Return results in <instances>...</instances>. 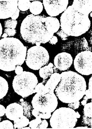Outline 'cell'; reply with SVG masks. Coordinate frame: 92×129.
<instances>
[{"label": "cell", "mask_w": 92, "mask_h": 129, "mask_svg": "<svg viewBox=\"0 0 92 129\" xmlns=\"http://www.w3.org/2000/svg\"><path fill=\"white\" fill-rule=\"evenodd\" d=\"M60 75V81L54 90L56 96L63 103L80 101L85 95L87 88L84 78L71 71L63 72Z\"/></svg>", "instance_id": "cell-1"}, {"label": "cell", "mask_w": 92, "mask_h": 129, "mask_svg": "<svg viewBox=\"0 0 92 129\" xmlns=\"http://www.w3.org/2000/svg\"><path fill=\"white\" fill-rule=\"evenodd\" d=\"M27 48L19 39L13 37L0 40V70L5 72L15 70L17 66L24 63Z\"/></svg>", "instance_id": "cell-2"}, {"label": "cell", "mask_w": 92, "mask_h": 129, "mask_svg": "<svg viewBox=\"0 0 92 129\" xmlns=\"http://www.w3.org/2000/svg\"><path fill=\"white\" fill-rule=\"evenodd\" d=\"M45 15H28L23 21L20 27L21 37L28 43L35 44L37 42L45 44L49 42L54 34L47 32L45 22Z\"/></svg>", "instance_id": "cell-3"}, {"label": "cell", "mask_w": 92, "mask_h": 129, "mask_svg": "<svg viewBox=\"0 0 92 129\" xmlns=\"http://www.w3.org/2000/svg\"><path fill=\"white\" fill-rule=\"evenodd\" d=\"M60 22L61 30L69 36H80L88 31L90 27L89 16L79 13L71 5L63 12Z\"/></svg>", "instance_id": "cell-4"}, {"label": "cell", "mask_w": 92, "mask_h": 129, "mask_svg": "<svg viewBox=\"0 0 92 129\" xmlns=\"http://www.w3.org/2000/svg\"><path fill=\"white\" fill-rule=\"evenodd\" d=\"M77 122L76 113L70 108H59L54 111L50 118V124L53 129H71Z\"/></svg>", "instance_id": "cell-5"}, {"label": "cell", "mask_w": 92, "mask_h": 129, "mask_svg": "<svg viewBox=\"0 0 92 129\" xmlns=\"http://www.w3.org/2000/svg\"><path fill=\"white\" fill-rule=\"evenodd\" d=\"M38 84L37 77L34 73L24 71L14 77L13 87L16 93L25 98L33 94V91Z\"/></svg>", "instance_id": "cell-6"}, {"label": "cell", "mask_w": 92, "mask_h": 129, "mask_svg": "<svg viewBox=\"0 0 92 129\" xmlns=\"http://www.w3.org/2000/svg\"><path fill=\"white\" fill-rule=\"evenodd\" d=\"M49 60L48 52L41 46H35L30 48L27 52L25 62L28 67L38 70L46 65Z\"/></svg>", "instance_id": "cell-7"}, {"label": "cell", "mask_w": 92, "mask_h": 129, "mask_svg": "<svg viewBox=\"0 0 92 129\" xmlns=\"http://www.w3.org/2000/svg\"><path fill=\"white\" fill-rule=\"evenodd\" d=\"M33 109L40 113H52L56 110L58 105V98L54 93L40 95L37 93L32 102Z\"/></svg>", "instance_id": "cell-8"}, {"label": "cell", "mask_w": 92, "mask_h": 129, "mask_svg": "<svg viewBox=\"0 0 92 129\" xmlns=\"http://www.w3.org/2000/svg\"><path fill=\"white\" fill-rule=\"evenodd\" d=\"M74 67L78 73L83 75L92 74V52L90 50L78 53L73 61Z\"/></svg>", "instance_id": "cell-9"}, {"label": "cell", "mask_w": 92, "mask_h": 129, "mask_svg": "<svg viewBox=\"0 0 92 129\" xmlns=\"http://www.w3.org/2000/svg\"><path fill=\"white\" fill-rule=\"evenodd\" d=\"M68 3V0H44L43 5L47 13L54 17L66 10Z\"/></svg>", "instance_id": "cell-10"}, {"label": "cell", "mask_w": 92, "mask_h": 129, "mask_svg": "<svg viewBox=\"0 0 92 129\" xmlns=\"http://www.w3.org/2000/svg\"><path fill=\"white\" fill-rule=\"evenodd\" d=\"M18 1H0V19L11 18L18 9Z\"/></svg>", "instance_id": "cell-11"}, {"label": "cell", "mask_w": 92, "mask_h": 129, "mask_svg": "<svg viewBox=\"0 0 92 129\" xmlns=\"http://www.w3.org/2000/svg\"><path fill=\"white\" fill-rule=\"evenodd\" d=\"M73 62L71 55L66 52L58 53L54 60V66L61 71L67 70L70 67Z\"/></svg>", "instance_id": "cell-12"}, {"label": "cell", "mask_w": 92, "mask_h": 129, "mask_svg": "<svg viewBox=\"0 0 92 129\" xmlns=\"http://www.w3.org/2000/svg\"><path fill=\"white\" fill-rule=\"evenodd\" d=\"M5 114L8 119L15 121L24 115L23 107L20 103H11L6 107Z\"/></svg>", "instance_id": "cell-13"}, {"label": "cell", "mask_w": 92, "mask_h": 129, "mask_svg": "<svg viewBox=\"0 0 92 129\" xmlns=\"http://www.w3.org/2000/svg\"><path fill=\"white\" fill-rule=\"evenodd\" d=\"M71 6L79 13L89 16L92 11V1L74 0Z\"/></svg>", "instance_id": "cell-14"}, {"label": "cell", "mask_w": 92, "mask_h": 129, "mask_svg": "<svg viewBox=\"0 0 92 129\" xmlns=\"http://www.w3.org/2000/svg\"><path fill=\"white\" fill-rule=\"evenodd\" d=\"M61 79V75L59 73H54L52 74L50 78L44 85L46 93H54L56 87L60 81Z\"/></svg>", "instance_id": "cell-15"}, {"label": "cell", "mask_w": 92, "mask_h": 129, "mask_svg": "<svg viewBox=\"0 0 92 129\" xmlns=\"http://www.w3.org/2000/svg\"><path fill=\"white\" fill-rule=\"evenodd\" d=\"M45 23L47 32L51 34L57 33L60 27L59 21L54 17L47 16Z\"/></svg>", "instance_id": "cell-16"}, {"label": "cell", "mask_w": 92, "mask_h": 129, "mask_svg": "<svg viewBox=\"0 0 92 129\" xmlns=\"http://www.w3.org/2000/svg\"><path fill=\"white\" fill-rule=\"evenodd\" d=\"M92 103H86L83 108V122L84 124L92 126Z\"/></svg>", "instance_id": "cell-17"}, {"label": "cell", "mask_w": 92, "mask_h": 129, "mask_svg": "<svg viewBox=\"0 0 92 129\" xmlns=\"http://www.w3.org/2000/svg\"><path fill=\"white\" fill-rule=\"evenodd\" d=\"M53 67V63L51 62L40 69L39 74L40 77L43 78V83H45L47 80L54 73Z\"/></svg>", "instance_id": "cell-18"}, {"label": "cell", "mask_w": 92, "mask_h": 129, "mask_svg": "<svg viewBox=\"0 0 92 129\" xmlns=\"http://www.w3.org/2000/svg\"><path fill=\"white\" fill-rule=\"evenodd\" d=\"M29 10L32 14L34 15H38L43 11V4L40 1H33L31 3Z\"/></svg>", "instance_id": "cell-19"}, {"label": "cell", "mask_w": 92, "mask_h": 129, "mask_svg": "<svg viewBox=\"0 0 92 129\" xmlns=\"http://www.w3.org/2000/svg\"><path fill=\"white\" fill-rule=\"evenodd\" d=\"M29 120L25 115H23L20 118L14 121V129H22L29 125Z\"/></svg>", "instance_id": "cell-20"}, {"label": "cell", "mask_w": 92, "mask_h": 129, "mask_svg": "<svg viewBox=\"0 0 92 129\" xmlns=\"http://www.w3.org/2000/svg\"><path fill=\"white\" fill-rule=\"evenodd\" d=\"M9 90V85L7 80L0 76V100L5 96Z\"/></svg>", "instance_id": "cell-21"}, {"label": "cell", "mask_w": 92, "mask_h": 129, "mask_svg": "<svg viewBox=\"0 0 92 129\" xmlns=\"http://www.w3.org/2000/svg\"><path fill=\"white\" fill-rule=\"evenodd\" d=\"M19 103L23 107L24 115L30 118L32 117V115L31 114V107L29 103L25 101L22 98L20 100Z\"/></svg>", "instance_id": "cell-22"}, {"label": "cell", "mask_w": 92, "mask_h": 129, "mask_svg": "<svg viewBox=\"0 0 92 129\" xmlns=\"http://www.w3.org/2000/svg\"><path fill=\"white\" fill-rule=\"evenodd\" d=\"M30 3L29 1H18V7L20 10L25 11L29 9Z\"/></svg>", "instance_id": "cell-23"}, {"label": "cell", "mask_w": 92, "mask_h": 129, "mask_svg": "<svg viewBox=\"0 0 92 129\" xmlns=\"http://www.w3.org/2000/svg\"><path fill=\"white\" fill-rule=\"evenodd\" d=\"M35 93L40 95H44L47 94L45 90L44 85L43 83H40L37 85L33 91V94Z\"/></svg>", "instance_id": "cell-24"}, {"label": "cell", "mask_w": 92, "mask_h": 129, "mask_svg": "<svg viewBox=\"0 0 92 129\" xmlns=\"http://www.w3.org/2000/svg\"><path fill=\"white\" fill-rule=\"evenodd\" d=\"M18 22L17 20L9 19L5 22V28H12L15 29L17 27Z\"/></svg>", "instance_id": "cell-25"}, {"label": "cell", "mask_w": 92, "mask_h": 129, "mask_svg": "<svg viewBox=\"0 0 92 129\" xmlns=\"http://www.w3.org/2000/svg\"><path fill=\"white\" fill-rule=\"evenodd\" d=\"M14 129V125L10 120H6L0 122V129Z\"/></svg>", "instance_id": "cell-26"}, {"label": "cell", "mask_w": 92, "mask_h": 129, "mask_svg": "<svg viewBox=\"0 0 92 129\" xmlns=\"http://www.w3.org/2000/svg\"><path fill=\"white\" fill-rule=\"evenodd\" d=\"M42 120L39 117L36 118V119L31 120L29 123V127L31 129H38V126L41 123Z\"/></svg>", "instance_id": "cell-27"}, {"label": "cell", "mask_w": 92, "mask_h": 129, "mask_svg": "<svg viewBox=\"0 0 92 129\" xmlns=\"http://www.w3.org/2000/svg\"><path fill=\"white\" fill-rule=\"evenodd\" d=\"M4 33L7 34L8 36L12 37V36H14L17 33V30L12 28H5Z\"/></svg>", "instance_id": "cell-28"}, {"label": "cell", "mask_w": 92, "mask_h": 129, "mask_svg": "<svg viewBox=\"0 0 92 129\" xmlns=\"http://www.w3.org/2000/svg\"><path fill=\"white\" fill-rule=\"evenodd\" d=\"M80 103L79 101L71 103H68V107L71 109L73 110L77 109H78L80 105Z\"/></svg>", "instance_id": "cell-29"}, {"label": "cell", "mask_w": 92, "mask_h": 129, "mask_svg": "<svg viewBox=\"0 0 92 129\" xmlns=\"http://www.w3.org/2000/svg\"><path fill=\"white\" fill-rule=\"evenodd\" d=\"M48 126V123L45 119L42 121L41 123L39 125L38 129H46Z\"/></svg>", "instance_id": "cell-30"}, {"label": "cell", "mask_w": 92, "mask_h": 129, "mask_svg": "<svg viewBox=\"0 0 92 129\" xmlns=\"http://www.w3.org/2000/svg\"><path fill=\"white\" fill-rule=\"evenodd\" d=\"M52 115L51 113H40L38 115V117L43 119H49L51 118Z\"/></svg>", "instance_id": "cell-31"}, {"label": "cell", "mask_w": 92, "mask_h": 129, "mask_svg": "<svg viewBox=\"0 0 92 129\" xmlns=\"http://www.w3.org/2000/svg\"><path fill=\"white\" fill-rule=\"evenodd\" d=\"M15 73L17 75H20L23 72V68L21 66H17L15 69Z\"/></svg>", "instance_id": "cell-32"}, {"label": "cell", "mask_w": 92, "mask_h": 129, "mask_svg": "<svg viewBox=\"0 0 92 129\" xmlns=\"http://www.w3.org/2000/svg\"><path fill=\"white\" fill-rule=\"evenodd\" d=\"M57 35L58 36H59V37H61V39H63V38H67V37H69V36H68L67 35H66L61 30L57 32Z\"/></svg>", "instance_id": "cell-33"}, {"label": "cell", "mask_w": 92, "mask_h": 129, "mask_svg": "<svg viewBox=\"0 0 92 129\" xmlns=\"http://www.w3.org/2000/svg\"><path fill=\"white\" fill-rule=\"evenodd\" d=\"M6 109L3 105L0 104V117H2L5 114Z\"/></svg>", "instance_id": "cell-34"}, {"label": "cell", "mask_w": 92, "mask_h": 129, "mask_svg": "<svg viewBox=\"0 0 92 129\" xmlns=\"http://www.w3.org/2000/svg\"><path fill=\"white\" fill-rule=\"evenodd\" d=\"M58 40L57 37L53 36L51 38L49 42L50 44H52V45H56L58 42Z\"/></svg>", "instance_id": "cell-35"}, {"label": "cell", "mask_w": 92, "mask_h": 129, "mask_svg": "<svg viewBox=\"0 0 92 129\" xmlns=\"http://www.w3.org/2000/svg\"><path fill=\"white\" fill-rule=\"evenodd\" d=\"M20 10L19 9H18L17 11L15 12V13L13 15L12 17H11V19L13 20H16L19 16V14H20Z\"/></svg>", "instance_id": "cell-36"}, {"label": "cell", "mask_w": 92, "mask_h": 129, "mask_svg": "<svg viewBox=\"0 0 92 129\" xmlns=\"http://www.w3.org/2000/svg\"><path fill=\"white\" fill-rule=\"evenodd\" d=\"M85 95H86L88 99H92V93L90 92L89 89L86 90L85 92Z\"/></svg>", "instance_id": "cell-37"}, {"label": "cell", "mask_w": 92, "mask_h": 129, "mask_svg": "<svg viewBox=\"0 0 92 129\" xmlns=\"http://www.w3.org/2000/svg\"><path fill=\"white\" fill-rule=\"evenodd\" d=\"M40 112H38V111H37L35 110L32 109V114L33 116H34L35 118H37L38 117V115L39 114H40Z\"/></svg>", "instance_id": "cell-38"}, {"label": "cell", "mask_w": 92, "mask_h": 129, "mask_svg": "<svg viewBox=\"0 0 92 129\" xmlns=\"http://www.w3.org/2000/svg\"><path fill=\"white\" fill-rule=\"evenodd\" d=\"M92 77H91L90 78L89 82V89H88L90 90V92L92 93Z\"/></svg>", "instance_id": "cell-39"}, {"label": "cell", "mask_w": 92, "mask_h": 129, "mask_svg": "<svg viewBox=\"0 0 92 129\" xmlns=\"http://www.w3.org/2000/svg\"><path fill=\"white\" fill-rule=\"evenodd\" d=\"M3 34V27H2L1 23L0 22V38L1 37Z\"/></svg>", "instance_id": "cell-40"}, {"label": "cell", "mask_w": 92, "mask_h": 129, "mask_svg": "<svg viewBox=\"0 0 92 129\" xmlns=\"http://www.w3.org/2000/svg\"><path fill=\"white\" fill-rule=\"evenodd\" d=\"M87 100H83V101L81 102V104L83 106H84L87 103Z\"/></svg>", "instance_id": "cell-41"}, {"label": "cell", "mask_w": 92, "mask_h": 129, "mask_svg": "<svg viewBox=\"0 0 92 129\" xmlns=\"http://www.w3.org/2000/svg\"><path fill=\"white\" fill-rule=\"evenodd\" d=\"M76 116H77V119H79V118H80V115L79 113H78V112H76Z\"/></svg>", "instance_id": "cell-42"}, {"label": "cell", "mask_w": 92, "mask_h": 129, "mask_svg": "<svg viewBox=\"0 0 92 129\" xmlns=\"http://www.w3.org/2000/svg\"><path fill=\"white\" fill-rule=\"evenodd\" d=\"M8 37V36L7 35V34L4 33L3 35H2V37L3 38H7Z\"/></svg>", "instance_id": "cell-43"}, {"label": "cell", "mask_w": 92, "mask_h": 129, "mask_svg": "<svg viewBox=\"0 0 92 129\" xmlns=\"http://www.w3.org/2000/svg\"><path fill=\"white\" fill-rule=\"evenodd\" d=\"M35 44L36 45V46H41V43L40 42H37L35 43Z\"/></svg>", "instance_id": "cell-44"}, {"label": "cell", "mask_w": 92, "mask_h": 129, "mask_svg": "<svg viewBox=\"0 0 92 129\" xmlns=\"http://www.w3.org/2000/svg\"><path fill=\"white\" fill-rule=\"evenodd\" d=\"M83 100H89V99L87 98V97L86 96V95L85 96H84V97L83 98Z\"/></svg>", "instance_id": "cell-45"}, {"label": "cell", "mask_w": 92, "mask_h": 129, "mask_svg": "<svg viewBox=\"0 0 92 129\" xmlns=\"http://www.w3.org/2000/svg\"><path fill=\"white\" fill-rule=\"evenodd\" d=\"M22 129H31V128H30V127H23V128H22Z\"/></svg>", "instance_id": "cell-46"}, {"label": "cell", "mask_w": 92, "mask_h": 129, "mask_svg": "<svg viewBox=\"0 0 92 129\" xmlns=\"http://www.w3.org/2000/svg\"><path fill=\"white\" fill-rule=\"evenodd\" d=\"M62 39V40L65 41V40H68V39L67 38H63V39Z\"/></svg>", "instance_id": "cell-47"}, {"label": "cell", "mask_w": 92, "mask_h": 129, "mask_svg": "<svg viewBox=\"0 0 92 129\" xmlns=\"http://www.w3.org/2000/svg\"><path fill=\"white\" fill-rule=\"evenodd\" d=\"M90 17H92V12H91V13H90Z\"/></svg>", "instance_id": "cell-48"}, {"label": "cell", "mask_w": 92, "mask_h": 129, "mask_svg": "<svg viewBox=\"0 0 92 129\" xmlns=\"http://www.w3.org/2000/svg\"><path fill=\"white\" fill-rule=\"evenodd\" d=\"M1 117H0V122H1Z\"/></svg>", "instance_id": "cell-49"}]
</instances>
